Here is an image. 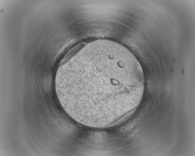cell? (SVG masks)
Segmentation results:
<instances>
[{"instance_id": "1", "label": "cell", "mask_w": 195, "mask_h": 156, "mask_svg": "<svg viewBox=\"0 0 195 156\" xmlns=\"http://www.w3.org/2000/svg\"><path fill=\"white\" fill-rule=\"evenodd\" d=\"M144 76L134 56L119 43L99 40L84 47L58 69L59 100L74 120L104 128L138 104Z\"/></svg>"}]
</instances>
